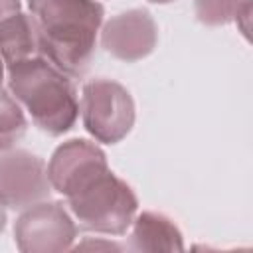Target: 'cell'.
Instances as JSON below:
<instances>
[{"instance_id":"cell-1","label":"cell","mask_w":253,"mask_h":253,"mask_svg":"<svg viewBox=\"0 0 253 253\" xmlns=\"http://www.w3.org/2000/svg\"><path fill=\"white\" fill-rule=\"evenodd\" d=\"M51 190L67 198L81 227L123 235L130 227L138 200L132 188L109 170L105 152L85 138L59 144L47 164Z\"/></svg>"},{"instance_id":"cell-2","label":"cell","mask_w":253,"mask_h":253,"mask_svg":"<svg viewBox=\"0 0 253 253\" xmlns=\"http://www.w3.org/2000/svg\"><path fill=\"white\" fill-rule=\"evenodd\" d=\"M38 51L65 75L81 77L93 57L105 8L97 0H28Z\"/></svg>"},{"instance_id":"cell-3","label":"cell","mask_w":253,"mask_h":253,"mask_svg":"<svg viewBox=\"0 0 253 253\" xmlns=\"http://www.w3.org/2000/svg\"><path fill=\"white\" fill-rule=\"evenodd\" d=\"M8 85L32 121L47 134L67 132L79 115L75 87L69 77L43 55L8 65Z\"/></svg>"},{"instance_id":"cell-4","label":"cell","mask_w":253,"mask_h":253,"mask_svg":"<svg viewBox=\"0 0 253 253\" xmlns=\"http://www.w3.org/2000/svg\"><path fill=\"white\" fill-rule=\"evenodd\" d=\"M85 130L99 142L117 144L134 126V101L126 87L113 79H91L81 91Z\"/></svg>"},{"instance_id":"cell-5","label":"cell","mask_w":253,"mask_h":253,"mask_svg":"<svg viewBox=\"0 0 253 253\" xmlns=\"http://www.w3.org/2000/svg\"><path fill=\"white\" fill-rule=\"evenodd\" d=\"M77 227L59 202H38L22 210L14 241L22 253H61L73 247Z\"/></svg>"},{"instance_id":"cell-6","label":"cell","mask_w":253,"mask_h":253,"mask_svg":"<svg viewBox=\"0 0 253 253\" xmlns=\"http://www.w3.org/2000/svg\"><path fill=\"white\" fill-rule=\"evenodd\" d=\"M51 192L45 162L28 150H0V198L8 208L24 210Z\"/></svg>"},{"instance_id":"cell-7","label":"cell","mask_w":253,"mask_h":253,"mask_svg":"<svg viewBox=\"0 0 253 253\" xmlns=\"http://www.w3.org/2000/svg\"><path fill=\"white\" fill-rule=\"evenodd\" d=\"M158 26L144 8H130L113 16L101 30V45L115 59L134 63L154 51Z\"/></svg>"},{"instance_id":"cell-8","label":"cell","mask_w":253,"mask_h":253,"mask_svg":"<svg viewBox=\"0 0 253 253\" xmlns=\"http://www.w3.org/2000/svg\"><path fill=\"white\" fill-rule=\"evenodd\" d=\"M128 249L132 251H182L184 237L178 225L156 211H142L132 219Z\"/></svg>"},{"instance_id":"cell-9","label":"cell","mask_w":253,"mask_h":253,"mask_svg":"<svg viewBox=\"0 0 253 253\" xmlns=\"http://www.w3.org/2000/svg\"><path fill=\"white\" fill-rule=\"evenodd\" d=\"M38 40L32 18L18 12L0 22V57L6 65L38 55Z\"/></svg>"},{"instance_id":"cell-10","label":"cell","mask_w":253,"mask_h":253,"mask_svg":"<svg viewBox=\"0 0 253 253\" xmlns=\"http://www.w3.org/2000/svg\"><path fill=\"white\" fill-rule=\"evenodd\" d=\"M194 10L196 18L206 26H225L243 20V32L247 34L251 0H194Z\"/></svg>"},{"instance_id":"cell-11","label":"cell","mask_w":253,"mask_h":253,"mask_svg":"<svg viewBox=\"0 0 253 253\" xmlns=\"http://www.w3.org/2000/svg\"><path fill=\"white\" fill-rule=\"evenodd\" d=\"M26 128L28 121L22 107L0 85V150L12 148L26 134Z\"/></svg>"},{"instance_id":"cell-12","label":"cell","mask_w":253,"mask_h":253,"mask_svg":"<svg viewBox=\"0 0 253 253\" xmlns=\"http://www.w3.org/2000/svg\"><path fill=\"white\" fill-rule=\"evenodd\" d=\"M22 12V2L20 0H0V22L6 18Z\"/></svg>"},{"instance_id":"cell-13","label":"cell","mask_w":253,"mask_h":253,"mask_svg":"<svg viewBox=\"0 0 253 253\" xmlns=\"http://www.w3.org/2000/svg\"><path fill=\"white\" fill-rule=\"evenodd\" d=\"M6 210H8V206H6L4 200L0 198V233H2L4 227H6Z\"/></svg>"},{"instance_id":"cell-14","label":"cell","mask_w":253,"mask_h":253,"mask_svg":"<svg viewBox=\"0 0 253 253\" xmlns=\"http://www.w3.org/2000/svg\"><path fill=\"white\" fill-rule=\"evenodd\" d=\"M2 79H4V61L0 57V85H2Z\"/></svg>"},{"instance_id":"cell-15","label":"cell","mask_w":253,"mask_h":253,"mask_svg":"<svg viewBox=\"0 0 253 253\" xmlns=\"http://www.w3.org/2000/svg\"><path fill=\"white\" fill-rule=\"evenodd\" d=\"M148 2H154V4H168V2H174V0H148Z\"/></svg>"}]
</instances>
